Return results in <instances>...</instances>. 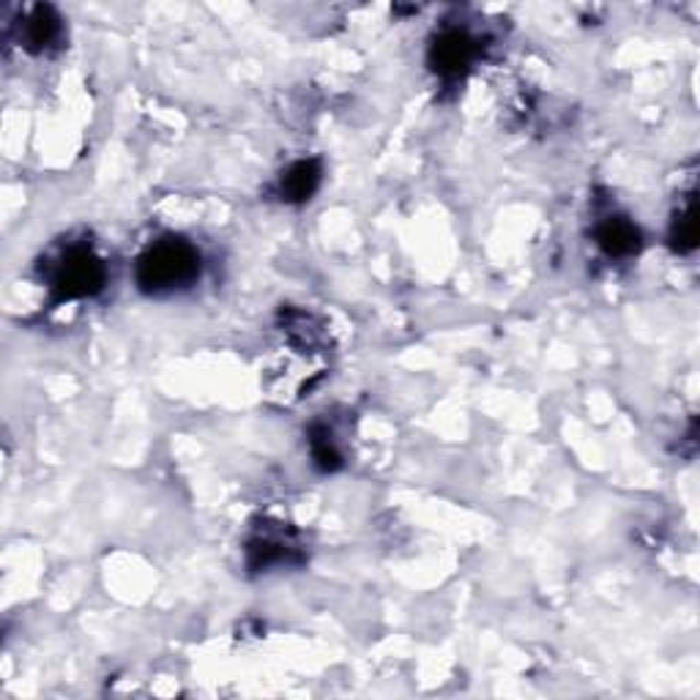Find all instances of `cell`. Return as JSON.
Returning a JSON list of instances; mask_svg holds the SVG:
<instances>
[{
    "mask_svg": "<svg viewBox=\"0 0 700 700\" xmlns=\"http://www.w3.org/2000/svg\"><path fill=\"white\" fill-rule=\"evenodd\" d=\"M597 244L608 257H632L641 250V230L627 217H605L597 225Z\"/></svg>",
    "mask_w": 700,
    "mask_h": 700,
    "instance_id": "obj_4",
    "label": "cell"
},
{
    "mask_svg": "<svg viewBox=\"0 0 700 700\" xmlns=\"http://www.w3.org/2000/svg\"><path fill=\"white\" fill-rule=\"evenodd\" d=\"M670 244L679 252H692L698 246V206L696 190L687 192L679 203V211L674 214L670 222Z\"/></svg>",
    "mask_w": 700,
    "mask_h": 700,
    "instance_id": "obj_8",
    "label": "cell"
},
{
    "mask_svg": "<svg viewBox=\"0 0 700 700\" xmlns=\"http://www.w3.org/2000/svg\"><path fill=\"white\" fill-rule=\"evenodd\" d=\"M20 38L31 53H44L60 38V16L49 5H36L22 22Z\"/></svg>",
    "mask_w": 700,
    "mask_h": 700,
    "instance_id": "obj_6",
    "label": "cell"
},
{
    "mask_svg": "<svg viewBox=\"0 0 700 700\" xmlns=\"http://www.w3.org/2000/svg\"><path fill=\"white\" fill-rule=\"evenodd\" d=\"M135 277L146 294H173L200 277V252L184 239H162L142 252Z\"/></svg>",
    "mask_w": 700,
    "mask_h": 700,
    "instance_id": "obj_1",
    "label": "cell"
},
{
    "mask_svg": "<svg viewBox=\"0 0 700 700\" xmlns=\"http://www.w3.org/2000/svg\"><path fill=\"white\" fill-rule=\"evenodd\" d=\"M318 184H321V164L315 159H301V162L290 164L279 179V195L288 203H305L315 195Z\"/></svg>",
    "mask_w": 700,
    "mask_h": 700,
    "instance_id": "obj_7",
    "label": "cell"
},
{
    "mask_svg": "<svg viewBox=\"0 0 700 700\" xmlns=\"http://www.w3.org/2000/svg\"><path fill=\"white\" fill-rule=\"evenodd\" d=\"M477 58V38L460 27L440 33L429 47V66L440 77H460Z\"/></svg>",
    "mask_w": 700,
    "mask_h": 700,
    "instance_id": "obj_3",
    "label": "cell"
},
{
    "mask_svg": "<svg viewBox=\"0 0 700 700\" xmlns=\"http://www.w3.org/2000/svg\"><path fill=\"white\" fill-rule=\"evenodd\" d=\"M107 283V268L91 246H69L53 268V288L60 301L96 296Z\"/></svg>",
    "mask_w": 700,
    "mask_h": 700,
    "instance_id": "obj_2",
    "label": "cell"
},
{
    "mask_svg": "<svg viewBox=\"0 0 700 700\" xmlns=\"http://www.w3.org/2000/svg\"><path fill=\"white\" fill-rule=\"evenodd\" d=\"M310 449H312V460H315L323 471H334V468L343 466V455H340V446L329 427L312 429Z\"/></svg>",
    "mask_w": 700,
    "mask_h": 700,
    "instance_id": "obj_9",
    "label": "cell"
},
{
    "mask_svg": "<svg viewBox=\"0 0 700 700\" xmlns=\"http://www.w3.org/2000/svg\"><path fill=\"white\" fill-rule=\"evenodd\" d=\"M250 566L252 570H268L274 564H285L296 555V542L285 537V531H274L272 526H263L250 542Z\"/></svg>",
    "mask_w": 700,
    "mask_h": 700,
    "instance_id": "obj_5",
    "label": "cell"
}]
</instances>
